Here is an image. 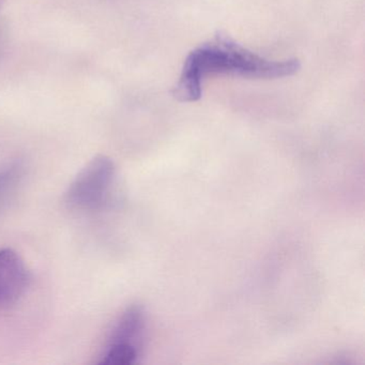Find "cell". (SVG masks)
Returning a JSON list of instances; mask_svg holds the SVG:
<instances>
[{"label": "cell", "instance_id": "5", "mask_svg": "<svg viewBox=\"0 0 365 365\" xmlns=\"http://www.w3.org/2000/svg\"><path fill=\"white\" fill-rule=\"evenodd\" d=\"M25 168L21 162L0 166V211L5 208L24 178Z\"/></svg>", "mask_w": 365, "mask_h": 365}, {"label": "cell", "instance_id": "1", "mask_svg": "<svg viewBox=\"0 0 365 365\" xmlns=\"http://www.w3.org/2000/svg\"><path fill=\"white\" fill-rule=\"evenodd\" d=\"M300 68L298 59L268 61L220 33L212 41L202 44L187 55L173 96L179 102L198 101L202 98V81L209 74L277 80L294 76Z\"/></svg>", "mask_w": 365, "mask_h": 365}, {"label": "cell", "instance_id": "2", "mask_svg": "<svg viewBox=\"0 0 365 365\" xmlns=\"http://www.w3.org/2000/svg\"><path fill=\"white\" fill-rule=\"evenodd\" d=\"M116 181L114 161L106 155H96L70 183L66 202L74 210H102L112 202Z\"/></svg>", "mask_w": 365, "mask_h": 365}, {"label": "cell", "instance_id": "3", "mask_svg": "<svg viewBox=\"0 0 365 365\" xmlns=\"http://www.w3.org/2000/svg\"><path fill=\"white\" fill-rule=\"evenodd\" d=\"M147 316L142 305L128 307L113 324L99 364L132 365L138 362L145 336Z\"/></svg>", "mask_w": 365, "mask_h": 365}, {"label": "cell", "instance_id": "4", "mask_svg": "<svg viewBox=\"0 0 365 365\" xmlns=\"http://www.w3.org/2000/svg\"><path fill=\"white\" fill-rule=\"evenodd\" d=\"M29 283L31 274L22 257L9 247L0 249V309L16 305Z\"/></svg>", "mask_w": 365, "mask_h": 365}]
</instances>
